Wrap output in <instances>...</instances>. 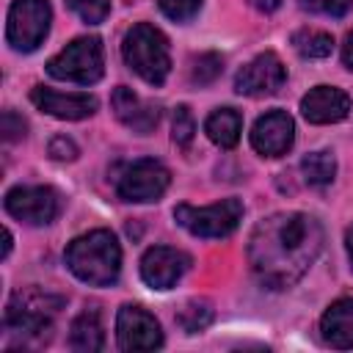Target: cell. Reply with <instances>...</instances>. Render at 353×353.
<instances>
[{
    "instance_id": "23",
    "label": "cell",
    "mask_w": 353,
    "mask_h": 353,
    "mask_svg": "<svg viewBox=\"0 0 353 353\" xmlns=\"http://www.w3.org/2000/svg\"><path fill=\"white\" fill-rule=\"evenodd\" d=\"M223 72V58L218 52H201L193 58V66H190V83L193 85H210L221 77Z\"/></svg>"
},
{
    "instance_id": "19",
    "label": "cell",
    "mask_w": 353,
    "mask_h": 353,
    "mask_svg": "<svg viewBox=\"0 0 353 353\" xmlns=\"http://www.w3.org/2000/svg\"><path fill=\"white\" fill-rule=\"evenodd\" d=\"M69 345H72L74 350H80V353H97V350H102L105 334H102L99 314H97L94 309H85V312H80V314L72 320Z\"/></svg>"
},
{
    "instance_id": "3",
    "label": "cell",
    "mask_w": 353,
    "mask_h": 353,
    "mask_svg": "<svg viewBox=\"0 0 353 353\" xmlns=\"http://www.w3.org/2000/svg\"><path fill=\"white\" fill-rule=\"evenodd\" d=\"M66 265L80 281L91 287L116 284L121 273V248L116 234L108 229H94L88 234L74 237L66 248Z\"/></svg>"
},
{
    "instance_id": "15",
    "label": "cell",
    "mask_w": 353,
    "mask_h": 353,
    "mask_svg": "<svg viewBox=\"0 0 353 353\" xmlns=\"http://www.w3.org/2000/svg\"><path fill=\"white\" fill-rule=\"evenodd\" d=\"M110 105H113V113L116 119L130 127L132 132L138 135H146L157 127L160 121V108L154 102H143L132 88L127 85H116L113 88V97H110Z\"/></svg>"
},
{
    "instance_id": "9",
    "label": "cell",
    "mask_w": 353,
    "mask_h": 353,
    "mask_svg": "<svg viewBox=\"0 0 353 353\" xmlns=\"http://www.w3.org/2000/svg\"><path fill=\"white\" fill-rule=\"evenodd\" d=\"M6 212L14 215L17 221H25L30 226H44L52 223L61 201L58 193L47 185H17L6 193Z\"/></svg>"
},
{
    "instance_id": "22",
    "label": "cell",
    "mask_w": 353,
    "mask_h": 353,
    "mask_svg": "<svg viewBox=\"0 0 353 353\" xmlns=\"http://www.w3.org/2000/svg\"><path fill=\"white\" fill-rule=\"evenodd\" d=\"M212 317L215 314H212V306L207 301H188L182 306V312L176 314V323L185 334H199L212 323Z\"/></svg>"
},
{
    "instance_id": "21",
    "label": "cell",
    "mask_w": 353,
    "mask_h": 353,
    "mask_svg": "<svg viewBox=\"0 0 353 353\" xmlns=\"http://www.w3.org/2000/svg\"><path fill=\"white\" fill-rule=\"evenodd\" d=\"M292 47L303 58H328L331 50H334V39H331V33L303 28V30H295L292 33Z\"/></svg>"
},
{
    "instance_id": "14",
    "label": "cell",
    "mask_w": 353,
    "mask_h": 353,
    "mask_svg": "<svg viewBox=\"0 0 353 353\" xmlns=\"http://www.w3.org/2000/svg\"><path fill=\"white\" fill-rule=\"evenodd\" d=\"M301 113L309 124H334L350 113V97L336 85H314L303 94Z\"/></svg>"
},
{
    "instance_id": "12",
    "label": "cell",
    "mask_w": 353,
    "mask_h": 353,
    "mask_svg": "<svg viewBox=\"0 0 353 353\" xmlns=\"http://www.w3.org/2000/svg\"><path fill=\"white\" fill-rule=\"evenodd\" d=\"M188 268H190V256L168 245H152L141 256V279L152 290H171L185 276Z\"/></svg>"
},
{
    "instance_id": "8",
    "label": "cell",
    "mask_w": 353,
    "mask_h": 353,
    "mask_svg": "<svg viewBox=\"0 0 353 353\" xmlns=\"http://www.w3.org/2000/svg\"><path fill=\"white\" fill-rule=\"evenodd\" d=\"M168 182H171L168 168H165L160 160L143 157V160L130 163V165L121 171V176L116 179V193H119L124 201L146 204V201H157V199L165 193Z\"/></svg>"
},
{
    "instance_id": "7",
    "label": "cell",
    "mask_w": 353,
    "mask_h": 353,
    "mask_svg": "<svg viewBox=\"0 0 353 353\" xmlns=\"http://www.w3.org/2000/svg\"><path fill=\"white\" fill-rule=\"evenodd\" d=\"M50 3L47 0H14L8 8V25H6V39L17 52H30L36 50L47 30H50Z\"/></svg>"
},
{
    "instance_id": "32",
    "label": "cell",
    "mask_w": 353,
    "mask_h": 353,
    "mask_svg": "<svg viewBox=\"0 0 353 353\" xmlns=\"http://www.w3.org/2000/svg\"><path fill=\"white\" fill-rule=\"evenodd\" d=\"M345 251H347L350 270H353V226H347V232H345Z\"/></svg>"
},
{
    "instance_id": "24",
    "label": "cell",
    "mask_w": 353,
    "mask_h": 353,
    "mask_svg": "<svg viewBox=\"0 0 353 353\" xmlns=\"http://www.w3.org/2000/svg\"><path fill=\"white\" fill-rule=\"evenodd\" d=\"M193 135H196V121H193L190 108L188 105H176L174 108V119H171V138H174V143L185 149V146H190Z\"/></svg>"
},
{
    "instance_id": "16",
    "label": "cell",
    "mask_w": 353,
    "mask_h": 353,
    "mask_svg": "<svg viewBox=\"0 0 353 353\" xmlns=\"http://www.w3.org/2000/svg\"><path fill=\"white\" fill-rule=\"evenodd\" d=\"M30 102L39 110H44L55 119H63V121H80L97 110V99L91 94H61V91L44 88V85H36L30 91Z\"/></svg>"
},
{
    "instance_id": "29",
    "label": "cell",
    "mask_w": 353,
    "mask_h": 353,
    "mask_svg": "<svg viewBox=\"0 0 353 353\" xmlns=\"http://www.w3.org/2000/svg\"><path fill=\"white\" fill-rule=\"evenodd\" d=\"M50 157L52 160H74L77 157V146H74V141L72 138H66V135H55L52 141H50Z\"/></svg>"
},
{
    "instance_id": "18",
    "label": "cell",
    "mask_w": 353,
    "mask_h": 353,
    "mask_svg": "<svg viewBox=\"0 0 353 353\" xmlns=\"http://www.w3.org/2000/svg\"><path fill=\"white\" fill-rule=\"evenodd\" d=\"M204 132L207 138L221 146V149H232L237 146L240 141V132H243V116L234 110V108H218L215 113L207 116L204 121Z\"/></svg>"
},
{
    "instance_id": "11",
    "label": "cell",
    "mask_w": 353,
    "mask_h": 353,
    "mask_svg": "<svg viewBox=\"0 0 353 353\" xmlns=\"http://www.w3.org/2000/svg\"><path fill=\"white\" fill-rule=\"evenodd\" d=\"M287 80V66L276 52H262L254 61H248L237 77H234V91L243 97H268L276 94Z\"/></svg>"
},
{
    "instance_id": "5",
    "label": "cell",
    "mask_w": 353,
    "mask_h": 353,
    "mask_svg": "<svg viewBox=\"0 0 353 353\" xmlns=\"http://www.w3.org/2000/svg\"><path fill=\"white\" fill-rule=\"evenodd\" d=\"M47 72L55 80L91 85L105 72V50L97 36H80L47 61Z\"/></svg>"
},
{
    "instance_id": "13",
    "label": "cell",
    "mask_w": 353,
    "mask_h": 353,
    "mask_svg": "<svg viewBox=\"0 0 353 353\" xmlns=\"http://www.w3.org/2000/svg\"><path fill=\"white\" fill-rule=\"evenodd\" d=\"M295 141V121L284 110H268L254 121L251 130V146L265 157L284 154Z\"/></svg>"
},
{
    "instance_id": "4",
    "label": "cell",
    "mask_w": 353,
    "mask_h": 353,
    "mask_svg": "<svg viewBox=\"0 0 353 353\" xmlns=\"http://www.w3.org/2000/svg\"><path fill=\"white\" fill-rule=\"evenodd\" d=\"M121 58L149 85H163L171 72L168 39L149 22H138L124 33Z\"/></svg>"
},
{
    "instance_id": "31",
    "label": "cell",
    "mask_w": 353,
    "mask_h": 353,
    "mask_svg": "<svg viewBox=\"0 0 353 353\" xmlns=\"http://www.w3.org/2000/svg\"><path fill=\"white\" fill-rule=\"evenodd\" d=\"M256 11H265V14H270V11H276L279 6H281V0H248Z\"/></svg>"
},
{
    "instance_id": "6",
    "label": "cell",
    "mask_w": 353,
    "mask_h": 353,
    "mask_svg": "<svg viewBox=\"0 0 353 353\" xmlns=\"http://www.w3.org/2000/svg\"><path fill=\"white\" fill-rule=\"evenodd\" d=\"M174 218L182 229H188L196 237H229L240 218H243V201L240 199H221L210 207H190V204H176Z\"/></svg>"
},
{
    "instance_id": "26",
    "label": "cell",
    "mask_w": 353,
    "mask_h": 353,
    "mask_svg": "<svg viewBox=\"0 0 353 353\" xmlns=\"http://www.w3.org/2000/svg\"><path fill=\"white\" fill-rule=\"evenodd\" d=\"M157 6H160V11L168 19H174V22H190L199 14L201 0H157Z\"/></svg>"
},
{
    "instance_id": "30",
    "label": "cell",
    "mask_w": 353,
    "mask_h": 353,
    "mask_svg": "<svg viewBox=\"0 0 353 353\" xmlns=\"http://www.w3.org/2000/svg\"><path fill=\"white\" fill-rule=\"evenodd\" d=\"M342 63L347 69H353V30L345 36V44H342Z\"/></svg>"
},
{
    "instance_id": "25",
    "label": "cell",
    "mask_w": 353,
    "mask_h": 353,
    "mask_svg": "<svg viewBox=\"0 0 353 353\" xmlns=\"http://www.w3.org/2000/svg\"><path fill=\"white\" fill-rule=\"evenodd\" d=\"M66 6L88 25H99L110 14V0H66Z\"/></svg>"
},
{
    "instance_id": "2",
    "label": "cell",
    "mask_w": 353,
    "mask_h": 353,
    "mask_svg": "<svg viewBox=\"0 0 353 353\" xmlns=\"http://www.w3.org/2000/svg\"><path fill=\"white\" fill-rule=\"evenodd\" d=\"M63 306L61 295H52L39 287H28L11 295L3 328L8 336V347H41L52 336V317Z\"/></svg>"
},
{
    "instance_id": "27",
    "label": "cell",
    "mask_w": 353,
    "mask_h": 353,
    "mask_svg": "<svg viewBox=\"0 0 353 353\" xmlns=\"http://www.w3.org/2000/svg\"><path fill=\"white\" fill-rule=\"evenodd\" d=\"M301 6L323 17H345L353 8V0H301Z\"/></svg>"
},
{
    "instance_id": "20",
    "label": "cell",
    "mask_w": 353,
    "mask_h": 353,
    "mask_svg": "<svg viewBox=\"0 0 353 353\" xmlns=\"http://www.w3.org/2000/svg\"><path fill=\"white\" fill-rule=\"evenodd\" d=\"M301 174L303 179L312 185V188H325L334 182L336 176V160L328 149H317V152H309L303 160H301Z\"/></svg>"
},
{
    "instance_id": "1",
    "label": "cell",
    "mask_w": 353,
    "mask_h": 353,
    "mask_svg": "<svg viewBox=\"0 0 353 353\" xmlns=\"http://www.w3.org/2000/svg\"><path fill=\"white\" fill-rule=\"evenodd\" d=\"M323 226L306 212H273L262 218L248 237V262L254 276L270 287H292L317 259Z\"/></svg>"
},
{
    "instance_id": "33",
    "label": "cell",
    "mask_w": 353,
    "mask_h": 353,
    "mask_svg": "<svg viewBox=\"0 0 353 353\" xmlns=\"http://www.w3.org/2000/svg\"><path fill=\"white\" fill-rule=\"evenodd\" d=\"M3 240H6V243H3V256H8V254H11V243H14V237H11L8 229L3 232Z\"/></svg>"
},
{
    "instance_id": "28",
    "label": "cell",
    "mask_w": 353,
    "mask_h": 353,
    "mask_svg": "<svg viewBox=\"0 0 353 353\" xmlns=\"http://www.w3.org/2000/svg\"><path fill=\"white\" fill-rule=\"evenodd\" d=\"M25 130H28V124H25V119L19 113H14V110L3 113V141L6 143H14V141L25 138Z\"/></svg>"
},
{
    "instance_id": "10",
    "label": "cell",
    "mask_w": 353,
    "mask_h": 353,
    "mask_svg": "<svg viewBox=\"0 0 353 353\" xmlns=\"http://www.w3.org/2000/svg\"><path fill=\"white\" fill-rule=\"evenodd\" d=\"M116 339L121 350H157L163 347V328L143 306L127 303L116 317Z\"/></svg>"
},
{
    "instance_id": "17",
    "label": "cell",
    "mask_w": 353,
    "mask_h": 353,
    "mask_svg": "<svg viewBox=\"0 0 353 353\" xmlns=\"http://www.w3.org/2000/svg\"><path fill=\"white\" fill-rule=\"evenodd\" d=\"M320 334L331 347H353V298H339L323 312Z\"/></svg>"
}]
</instances>
